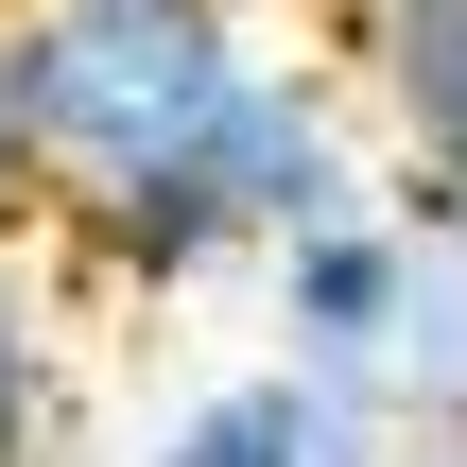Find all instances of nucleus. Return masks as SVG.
Returning a JSON list of instances; mask_svg holds the SVG:
<instances>
[{
    "label": "nucleus",
    "mask_w": 467,
    "mask_h": 467,
    "mask_svg": "<svg viewBox=\"0 0 467 467\" xmlns=\"http://www.w3.org/2000/svg\"><path fill=\"white\" fill-rule=\"evenodd\" d=\"M347 208H381V156H364L347 87H329L312 52H260V69L225 87V121H208L156 191L87 208V225L52 243V277H69V295H104V312H173V295L260 277L295 225H347Z\"/></svg>",
    "instance_id": "1"
},
{
    "label": "nucleus",
    "mask_w": 467,
    "mask_h": 467,
    "mask_svg": "<svg viewBox=\"0 0 467 467\" xmlns=\"http://www.w3.org/2000/svg\"><path fill=\"white\" fill-rule=\"evenodd\" d=\"M243 69H260L243 0H0V104H17L35 243H69L87 208L156 191L225 121Z\"/></svg>",
    "instance_id": "2"
},
{
    "label": "nucleus",
    "mask_w": 467,
    "mask_h": 467,
    "mask_svg": "<svg viewBox=\"0 0 467 467\" xmlns=\"http://www.w3.org/2000/svg\"><path fill=\"white\" fill-rule=\"evenodd\" d=\"M329 87L381 156V208L467 243V0H329Z\"/></svg>",
    "instance_id": "3"
},
{
    "label": "nucleus",
    "mask_w": 467,
    "mask_h": 467,
    "mask_svg": "<svg viewBox=\"0 0 467 467\" xmlns=\"http://www.w3.org/2000/svg\"><path fill=\"white\" fill-rule=\"evenodd\" d=\"M139 467H399V433H381L364 399H329V381H295V364L260 347V364L191 381V399L139 433Z\"/></svg>",
    "instance_id": "4"
},
{
    "label": "nucleus",
    "mask_w": 467,
    "mask_h": 467,
    "mask_svg": "<svg viewBox=\"0 0 467 467\" xmlns=\"http://www.w3.org/2000/svg\"><path fill=\"white\" fill-rule=\"evenodd\" d=\"M399 208H347V225H295L277 260H260V312H277V364L295 381H329V399H364V364H381V312H399Z\"/></svg>",
    "instance_id": "5"
},
{
    "label": "nucleus",
    "mask_w": 467,
    "mask_h": 467,
    "mask_svg": "<svg viewBox=\"0 0 467 467\" xmlns=\"http://www.w3.org/2000/svg\"><path fill=\"white\" fill-rule=\"evenodd\" d=\"M364 416L399 433V467H467V243H451V225L399 243V312H381Z\"/></svg>",
    "instance_id": "6"
},
{
    "label": "nucleus",
    "mask_w": 467,
    "mask_h": 467,
    "mask_svg": "<svg viewBox=\"0 0 467 467\" xmlns=\"http://www.w3.org/2000/svg\"><path fill=\"white\" fill-rule=\"evenodd\" d=\"M0 467H69V277L35 225L0 243Z\"/></svg>",
    "instance_id": "7"
},
{
    "label": "nucleus",
    "mask_w": 467,
    "mask_h": 467,
    "mask_svg": "<svg viewBox=\"0 0 467 467\" xmlns=\"http://www.w3.org/2000/svg\"><path fill=\"white\" fill-rule=\"evenodd\" d=\"M35 225V173H17V104H0V243Z\"/></svg>",
    "instance_id": "8"
},
{
    "label": "nucleus",
    "mask_w": 467,
    "mask_h": 467,
    "mask_svg": "<svg viewBox=\"0 0 467 467\" xmlns=\"http://www.w3.org/2000/svg\"><path fill=\"white\" fill-rule=\"evenodd\" d=\"M243 17H260V0H243ZM312 17H329V0H312Z\"/></svg>",
    "instance_id": "9"
}]
</instances>
